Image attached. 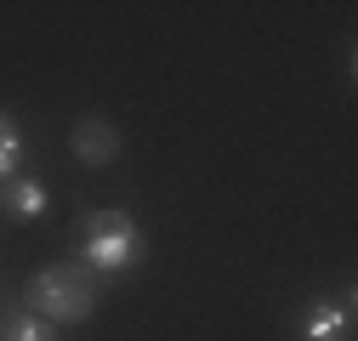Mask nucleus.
<instances>
[{"label":"nucleus","mask_w":358,"mask_h":341,"mask_svg":"<svg viewBox=\"0 0 358 341\" xmlns=\"http://www.w3.org/2000/svg\"><path fill=\"white\" fill-rule=\"evenodd\" d=\"M97 302V273L92 268H80V262H52V268H40L23 290V313L34 319H46L52 330L57 324H80L85 313H92Z\"/></svg>","instance_id":"f257e3e1"},{"label":"nucleus","mask_w":358,"mask_h":341,"mask_svg":"<svg viewBox=\"0 0 358 341\" xmlns=\"http://www.w3.org/2000/svg\"><path fill=\"white\" fill-rule=\"evenodd\" d=\"M137 256H143V228H137V233H85L80 268H92V273L103 279V273H125Z\"/></svg>","instance_id":"f03ea898"},{"label":"nucleus","mask_w":358,"mask_h":341,"mask_svg":"<svg viewBox=\"0 0 358 341\" xmlns=\"http://www.w3.org/2000/svg\"><path fill=\"white\" fill-rule=\"evenodd\" d=\"M69 148H74V159H80V165H114V159H120V131H114L108 119L85 114V119H74Z\"/></svg>","instance_id":"7ed1b4c3"},{"label":"nucleus","mask_w":358,"mask_h":341,"mask_svg":"<svg viewBox=\"0 0 358 341\" xmlns=\"http://www.w3.org/2000/svg\"><path fill=\"white\" fill-rule=\"evenodd\" d=\"M352 330V296L341 302H313L307 319H301V341H347Z\"/></svg>","instance_id":"20e7f679"},{"label":"nucleus","mask_w":358,"mask_h":341,"mask_svg":"<svg viewBox=\"0 0 358 341\" xmlns=\"http://www.w3.org/2000/svg\"><path fill=\"white\" fill-rule=\"evenodd\" d=\"M0 205H6V217L34 222V217H46L52 194H46V182H34V177H12L6 188H0Z\"/></svg>","instance_id":"39448f33"},{"label":"nucleus","mask_w":358,"mask_h":341,"mask_svg":"<svg viewBox=\"0 0 358 341\" xmlns=\"http://www.w3.org/2000/svg\"><path fill=\"white\" fill-rule=\"evenodd\" d=\"M17 170H23V131H17V119L0 114V188H6Z\"/></svg>","instance_id":"423d86ee"},{"label":"nucleus","mask_w":358,"mask_h":341,"mask_svg":"<svg viewBox=\"0 0 358 341\" xmlns=\"http://www.w3.org/2000/svg\"><path fill=\"white\" fill-rule=\"evenodd\" d=\"M80 233H137V217L131 210H85Z\"/></svg>","instance_id":"0eeeda50"},{"label":"nucleus","mask_w":358,"mask_h":341,"mask_svg":"<svg viewBox=\"0 0 358 341\" xmlns=\"http://www.w3.org/2000/svg\"><path fill=\"white\" fill-rule=\"evenodd\" d=\"M6 341H57V330L46 319H34V313H12L6 319Z\"/></svg>","instance_id":"6e6552de"}]
</instances>
